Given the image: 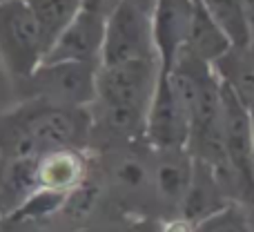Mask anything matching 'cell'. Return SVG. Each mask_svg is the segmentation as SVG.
I'll return each instance as SVG.
<instances>
[{"mask_svg":"<svg viewBox=\"0 0 254 232\" xmlns=\"http://www.w3.org/2000/svg\"><path fill=\"white\" fill-rule=\"evenodd\" d=\"M158 80L156 58L98 65L92 116L114 139H143L145 114Z\"/></svg>","mask_w":254,"mask_h":232,"instance_id":"6da1fadb","label":"cell"},{"mask_svg":"<svg viewBox=\"0 0 254 232\" xmlns=\"http://www.w3.org/2000/svg\"><path fill=\"white\" fill-rule=\"evenodd\" d=\"M11 121L34 143L38 156L49 150H85L94 130L92 107H63L36 98H22L7 110Z\"/></svg>","mask_w":254,"mask_h":232,"instance_id":"7a4b0ae2","label":"cell"},{"mask_svg":"<svg viewBox=\"0 0 254 232\" xmlns=\"http://www.w3.org/2000/svg\"><path fill=\"white\" fill-rule=\"evenodd\" d=\"M96 72L94 63H40L25 80L16 83L18 96L36 98L63 107H92L96 101Z\"/></svg>","mask_w":254,"mask_h":232,"instance_id":"3957f363","label":"cell"},{"mask_svg":"<svg viewBox=\"0 0 254 232\" xmlns=\"http://www.w3.org/2000/svg\"><path fill=\"white\" fill-rule=\"evenodd\" d=\"M45 54V36L25 0H0V63L13 85L25 80Z\"/></svg>","mask_w":254,"mask_h":232,"instance_id":"277c9868","label":"cell"},{"mask_svg":"<svg viewBox=\"0 0 254 232\" xmlns=\"http://www.w3.org/2000/svg\"><path fill=\"white\" fill-rule=\"evenodd\" d=\"M156 58L152 40V20L129 2L121 0L105 18L98 65H121L129 61Z\"/></svg>","mask_w":254,"mask_h":232,"instance_id":"5b68a950","label":"cell"},{"mask_svg":"<svg viewBox=\"0 0 254 232\" xmlns=\"http://www.w3.org/2000/svg\"><path fill=\"white\" fill-rule=\"evenodd\" d=\"M221 96V134L230 170L237 181V192L243 199H254V143L250 110L219 83Z\"/></svg>","mask_w":254,"mask_h":232,"instance_id":"8992f818","label":"cell"},{"mask_svg":"<svg viewBox=\"0 0 254 232\" xmlns=\"http://www.w3.org/2000/svg\"><path fill=\"white\" fill-rule=\"evenodd\" d=\"M190 121L188 112L181 105L179 96L174 94L167 74L158 72V80L154 87L152 101L145 114L143 139L152 150H174L188 145Z\"/></svg>","mask_w":254,"mask_h":232,"instance_id":"52a82bcc","label":"cell"},{"mask_svg":"<svg viewBox=\"0 0 254 232\" xmlns=\"http://www.w3.org/2000/svg\"><path fill=\"white\" fill-rule=\"evenodd\" d=\"M103 31H105V18L80 9L67 22L65 29L54 38L43 63L71 61V63H94V65H98Z\"/></svg>","mask_w":254,"mask_h":232,"instance_id":"ba28073f","label":"cell"},{"mask_svg":"<svg viewBox=\"0 0 254 232\" xmlns=\"http://www.w3.org/2000/svg\"><path fill=\"white\" fill-rule=\"evenodd\" d=\"M194 0H156L152 9V40L158 72H170L185 45Z\"/></svg>","mask_w":254,"mask_h":232,"instance_id":"9c48e42d","label":"cell"},{"mask_svg":"<svg viewBox=\"0 0 254 232\" xmlns=\"http://www.w3.org/2000/svg\"><path fill=\"white\" fill-rule=\"evenodd\" d=\"M152 192L165 206L179 208L188 192L194 170V158L188 148L152 150Z\"/></svg>","mask_w":254,"mask_h":232,"instance_id":"30bf717a","label":"cell"},{"mask_svg":"<svg viewBox=\"0 0 254 232\" xmlns=\"http://www.w3.org/2000/svg\"><path fill=\"white\" fill-rule=\"evenodd\" d=\"M89 176V158L85 150L61 148L43 152L36 158L38 188L54 192H69Z\"/></svg>","mask_w":254,"mask_h":232,"instance_id":"8fae6325","label":"cell"},{"mask_svg":"<svg viewBox=\"0 0 254 232\" xmlns=\"http://www.w3.org/2000/svg\"><path fill=\"white\" fill-rule=\"evenodd\" d=\"M216 78L246 107L254 103V45H232L212 63Z\"/></svg>","mask_w":254,"mask_h":232,"instance_id":"7c38bea8","label":"cell"},{"mask_svg":"<svg viewBox=\"0 0 254 232\" xmlns=\"http://www.w3.org/2000/svg\"><path fill=\"white\" fill-rule=\"evenodd\" d=\"M228 201H230L228 194H225L223 185L219 183V179L214 176V172L207 165H203V163L194 161V170H192V179H190V185H188V192H185L183 201L179 206L181 217L196 224L203 217L212 215L221 206H225Z\"/></svg>","mask_w":254,"mask_h":232,"instance_id":"4fadbf2b","label":"cell"},{"mask_svg":"<svg viewBox=\"0 0 254 232\" xmlns=\"http://www.w3.org/2000/svg\"><path fill=\"white\" fill-rule=\"evenodd\" d=\"M230 47H232V43L225 36V31L216 25V20L205 11V7L198 0H194L192 18H190V27H188L183 49L212 65Z\"/></svg>","mask_w":254,"mask_h":232,"instance_id":"5bb4252c","label":"cell"},{"mask_svg":"<svg viewBox=\"0 0 254 232\" xmlns=\"http://www.w3.org/2000/svg\"><path fill=\"white\" fill-rule=\"evenodd\" d=\"M34 190L36 158H0V219L11 215Z\"/></svg>","mask_w":254,"mask_h":232,"instance_id":"9a60e30c","label":"cell"},{"mask_svg":"<svg viewBox=\"0 0 254 232\" xmlns=\"http://www.w3.org/2000/svg\"><path fill=\"white\" fill-rule=\"evenodd\" d=\"M232 45H252L250 0H198Z\"/></svg>","mask_w":254,"mask_h":232,"instance_id":"2e32d148","label":"cell"},{"mask_svg":"<svg viewBox=\"0 0 254 232\" xmlns=\"http://www.w3.org/2000/svg\"><path fill=\"white\" fill-rule=\"evenodd\" d=\"M25 2L43 31L47 49L54 38L67 27V22L83 9V0H25Z\"/></svg>","mask_w":254,"mask_h":232,"instance_id":"e0dca14e","label":"cell"},{"mask_svg":"<svg viewBox=\"0 0 254 232\" xmlns=\"http://www.w3.org/2000/svg\"><path fill=\"white\" fill-rule=\"evenodd\" d=\"M112 183L125 197L143 194L145 190H152V167L140 154L125 152L112 163Z\"/></svg>","mask_w":254,"mask_h":232,"instance_id":"ac0fdd59","label":"cell"},{"mask_svg":"<svg viewBox=\"0 0 254 232\" xmlns=\"http://www.w3.org/2000/svg\"><path fill=\"white\" fill-rule=\"evenodd\" d=\"M65 192H54V190H34L11 215L4 217L9 224H27V221H43L49 219L52 215L61 212L63 203H65Z\"/></svg>","mask_w":254,"mask_h":232,"instance_id":"d6986e66","label":"cell"},{"mask_svg":"<svg viewBox=\"0 0 254 232\" xmlns=\"http://www.w3.org/2000/svg\"><path fill=\"white\" fill-rule=\"evenodd\" d=\"M192 232H252L250 215L239 201H228L194 224Z\"/></svg>","mask_w":254,"mask_h":232,"instance_id":"ffe728a7","label":"cell"},{"mask_svg":"<svg viewBox=\"0 0 254 232\" xmlns=\"http://www.w3.org/2000/svg\"><path fill=\"white\" fill-rule=\"evenodd\" d=\"M119 2L121 0H83V9L96 13V16H101V18H107Z\"/></svg>","mask_w":254,"mask_h":232,"instance_id":"44dd1931","label":"cell"},{"mask_svg":"<svg viewBox=\"0 0 254 232\" xmlns=\"http://www.w3.org/2000/svg\"><path fill=\"white\" fill-rule=\"evenodd\" d=\"M194 230V224L183 217H176V219H170L158 228V232H192Z\"/></svg>","mask_w":254,"mask_h":232,"instance_id":"7402d4cb","label":"cell"},{"mask_svg":"<svg viewBox=\"0 0 254 232\" xmlns=\"http://www.w3.org/2000/svg\"><path fill=\"white\" fill-rule=\"evenodd\" d=\"M125 2H129L131 7H136L138 11L152 16V9H154V4H156V0H125Z\"/></svg>","mask_w":254,"mask_h":232,"instance_id":"603a6c76","label":"cell"},{"mask_svg":"<svg viewBox=\"0 0 254 232\" xmlns=\"http://www.w3.org/2000/svg\"><path fill=\"white\" fill-rule=\"evenodd\" d=\"M127 232H158V228L149 221H143V224H134Z\"/></svg>","mask_w":254,"mask_h":232,"instance_id":"cb8c5ba5","label":"cell"},{"mask_svg":"<svg viewBox=\"0 0 254 232\" xmlns=\"http://www.w3.org/2000/svg\"><path fill=\"white\" fill-rule=\"evenodd\" d=\"M248 110H250V123H252V143H254V103L250 107H248Z\"/></svg>","mask_w":254,"mask_h":232,"instance_id":"d4e9b609","label":"cell"},{"mask_svg":"<svg viewBox=\"0 0 254 232\" xmlns=\"http://www.w3.org/2000/svg\"><path fill=\"white\" fill-rule=\"evenodd\" d=\"M250 215V212H248ZM250 224H252V232H254V215H250Z\"/></svg>","mask_w":254,"mask_h":232,"instance_id":"484cf974","label":"cell"}]
</instances>
